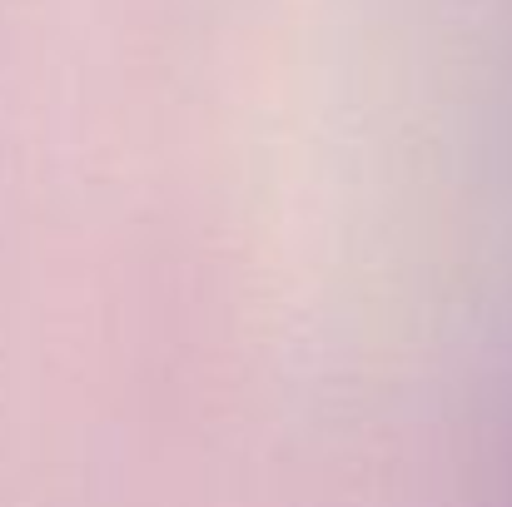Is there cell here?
Listing matches in <instances>:
<instances>
[{"mask_svg":"<svg viewBox=\"0 0 512 507\" xmlns=\"http://www.w3.org/2000/svg\"><path fill=\"white\" fill-rule=\"evenodd\" d=\"M498 507H512V443H508V473H503V503Z\"/></svg>","mask_w":512,"mask_h":507,"instance_id":"6da1fadb","label":"cell"}]
</instances>
